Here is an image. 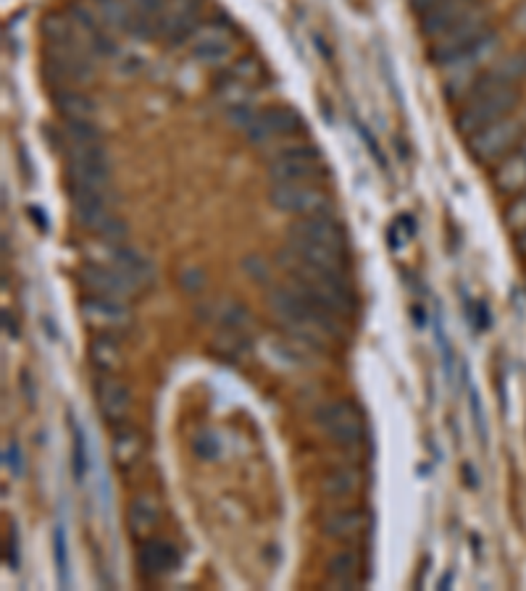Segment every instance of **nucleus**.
Returning <instances> with one entry per match:
<instances>
[{"mask_svg":"<svg viewBox=\"0 0 526 591\" xmlns=\"http://www.w3.org/2000/svg\"><path fill=\"white\" fill-rule=\"evenodd\" d=\"M287 266L293 271V287L305 295L311 302H316L319 308L329 310L337 319H351L355 310V300H352L351 287L345 281L342 271H329L319 266H308L301 258H295L293 252H287Z\"/></svg>","mask_w":526,"mask_h":591,"instance_id":"f257e3e1","label":"nucleus"},{"mask_svg":"<svg viewBox=\"0 0 526 591\" xmlns=\"http://www.w3.org/2000/svg\"><path fill=\"white\" fill-rule=\"evenodd\" d=\"M269 305H272L276 319L287 323L290 329H295L301 337H308L311 345H316L322 337L342 340V334H345L342 319L332 316L329 310L319 308L316 302H311L295 287L293 290H274L269 295Z\"/></svg>","mask_w":526,"mask_h":591,"instance_id":"f03ea898","label":"nucleus"},{"mask_svg":"<svg viewBox=\"0 0 526 591\" xmlns=\"http://www.w3.org/2000/svg\"><path fill=\"white\" fill-rule=\"evenodd\" d=\"M519 87L476 82L455 116V126L463 137H471L479 129L511 116L519 105Z\"/></svg>","mask_w":526,"mask_h":591,"instance_id":"7ed1b4c3","label":"nucleus"},{"mask_svg":"<svg viewBox=\"0 0 526 591\" xmlns=\"http://www.w3.org/2000/svg\"><path fill=\"white\" fill-rule=\"evenodd\" d=\"M501 48V37L498 32L487 29L471 48H466L463 53H458L455 58H451L448 64L440 66L442 72V87H445V98L458 100L466 98L471 93V87L476 84V79L487 72L490 58Z\"/></svg>","mask_w":526,"mask_h":591,"instance_id":"20e7f679","label":"nucleus"},{"mask_svg":"<svg viewBox=\"0 0 526 591\" xmlns=\"http://www.w3.org/2000/svg\"><path fill=\"white\" fill-rule=\"evenodd\" d=\"M524 140V122L516 116H505L501 122L490 123L484 129L466 137L471 158L479 163H498L511 150Z\"/></svg>","mask_w":526,"mask_h":591,"instance_id":"39448f33","label":"nucleus"},{"mask_svg":"<svg viewBox=\"0 0 526 591\" xmlns=\"http://www.w3.org/2000/svg\"><path fill=\"white\" fill-rule=\"evenodd\" d=\"M66 182L69 190H108L111 163L101 143L66 150Z\"/></svg>","mask_w":526,"mask_h":591,"instance_id":"423d86ee","label":"nucleus"},{"mask_svg":"<svg viewBox=\"0 0 526 591\" xmlns=\"http://www.w3.org/2000/svg\"><path fill=\"white\" fill-rule=\"evenodd\" d=\"M313 420L319 423V428L337 447H358V444L363 442V420H361V413L355 410V405L345 402V399L324 402L316 410Z\"/></svg>","mask_w":526,"mask_h":591,"instance_id":"0eeeda50","label":"nucleus"},{"mask_svg":"<svg viewBox=\"0 0 526 591\" xmlns=\"http://www.w3.org/2000/svg\"><path fill=\"white\" fill-rule=\"evenodd\" d=\"M269 200L276 211L293 213V216H332V202L322 190L313 187V182H295V184H274Z\"/></svg>","mask_w":526,"mask_h":591,"instance_id":"6e6552de","label":"nucleus"},{"mask_svg":"<svg viewBox=\"0 0 526 591\" xmlns=\"http://www.w3.org/2000/svg\"><path fill=\"white\" fill-rule=\"evenodd\" d=\"M272 179L274 184H295V182H316L324 176L322 155L313 145H293L287 150H279L272 158Z\"/></svg>","mask_w":526,"mask_h":591,"instance_id":"1a4fd4ad","label":"nucleus"},{"mask_svg":"<svg viewBox=\"0 0 526 591\" xmlns=\"http://www.w3.org/2000/svg\"><path fill=\"white\" fill-rule=\"evenodd\" d=\"M487 29H490L487 11H484V5H476L474 11H471L463 22H458L451 32H445L442 37H437V40L432 43L429 58H432L437 66H442V64H448L451 58H455L458 53L471 48Z\"/></svg>","mask_w":526,"mask_h":591,"instance_id":"9d476101","label":"nucleus"},{"mask_svg":"<svg viewBox=\"0 0 526 591\" xmlns=\"http://www.w3.org/2000/svg\"><path fill=\"white\" fill-rule=\"evenodd\" d=\"M290 245L322 247V250L345 255L348 252V234L334 216H308V219H298L290 226Z\"/></svg>","mask_w":526,"mask_h":591,"instance_id":"9b49d317","label":"nucleus"},{"mask_svg":"<svg viewBox=\"0 0 526 591\" xmlns=\"http://www.w3.org/2000/svg\"><path fill=\"white\" fill-rule=\"evenodd\" d=\"M243 132L251 137L253 143L266 145L279 137H293L303 132L301 113L290 105H274V108H263V111H253L251 122L243 126Z\"/></svg>","mask_w":526,"mask_h":591,"instance_id":"f8f14e48","label":"nucleus"},{"mask_svg":"<svg viewBox=\"0 0 526 591\" xmlns=\"http://www.w3.org/2000/svg\"><path fill=\"white\" fill-rule=\"evenodd\" d=\"M79 316L82 320L101 331V334H114V331H124L129 326V308L124 300L116 297H103V295H87L79 300Z\"/></svg>","mask_w":526,"mask_h":591,"instance_id":"ddd939ff","label":"nucleus"},{"mask_svg":"<svg viewBox=\"0 0 526 591\" xmlns=\"http://www.w3.org/2000/svg\"><path fill=\"white\" fill-rule=\"evenodd\" d=\"M190 50L203 64L219 66L234 55V34L224 25H201L190 37Z\"/></svg>","mask_w":526,"mask_h":591,"instance_id":"4468645a","label":"nucleus"},{"mask_svg":"<svg viewBox=\"0 0 526 591\" xmlns=\"http://www.w3.org/2000/svg\"><path fill=\"white\" fill-rule=\"evenodd\" d=\"M79 284L90 295L116 297V300H126V297H132V292H137V287L126 279L124 273L119 271L116 266L105 263V261L82 266L79 269Z\"/></svg>","mask_w":526,"mask_h":591,"instance_id":"2eb2a0df","label":"nucleus"},{"mask_svg":"<svg viewBox=\"0 0 526 591\" xmlns=\"http://www.w3.org/2000/svg\"><path fill=\"white\" fill-rule=\"evenodd\" d=\"M476 5H479V0H437L432 8H426L422 14V22H419L422 34L429 43H434L437 37L451 32L458 22H463Z\"/></svg>","mask_w":526,"mask_h":591,"instance_id":"dca6fc26","label":"nucleus"},{"mask_svg":"<svg viewBox=\"0 0 526 591\" xmlns=\"http://www.w3.org/2000/svg\"><path fill=\"white\" fill-rule=\"evenodd\" d=\"M72 213L84 229L98 231L103 223L114 219L108 190H72Z\"/></svg>","mask_w":526,"mask_h":591,"instance_id":"f3484780","label":"nucleus"},{"mask_svg":"<svg viewBox=\"0 0 526 591\" xmlns=\"http://www.w3.org/2000/svg\"><path fill=\"white\" fill-rule=\"evenodd\" d=\"M95 399H98V410L105 420L111 423H122L132 410V392L122 379L116 376H101L95 384Z\"/></svg>","mask_w":526,"mask_h":591,"instance_id":"a211bd4d","label":"nucleus"},{"mask_svg":"<svg viewBox=\"0 0 526 591\" xmlns=\"http://www.w3.org/2000/svg\"><path fill=\"white\" fill-rule=\"evenodd\" d=\"M198 3L195 0H174L169 8H164L161 19H158V32L164 37H169L172 43H182L187 37H193V32L198 29Z\"/></svg>","mask_w":526,"mask_h":591,"instance_id":"6ab92c4d","label":"nucleus"},{"mask_svg":"<svg viewBox=\"0 0 526 591\" xmlns=\"http://www.w3.org/2000/svg\"><path fill=\"white\" fill-rule=\"evenodd\" d=\"M137 566L143 570V576L161 578L179 566V552L172 542L148 537V539H143L140 549H137Z\"/></svg>","mask_w":526,"mask_h":591,"instance_id":"aec40b11","label":"nucleus"},{"mask_svg":"<svg viewBox=\"0 0 526 591\" xmlns=\"http://www.w3.org/2000/svg\"><path fill=\"white\" fill-rule=\"evenodd\" d=\"M492 182L501 195H516L526 190V137L502 161H498Z\"/></svg>","mask_w":526,"mask_h":591,"instance_id":"412c9836","label":"nucleus"},{"mask_svg":"<svg viewBox=\"0 0 526 591\" xmlns=\"http://www.w3.org/2000/svg\"><path fill=\"white\" fill-rule=\"evenodd\" d=\"M111 255L105 258V263H111V266H116L119 271L124 273L126 279L137 287V292L140 290H145V287H151L153 279H155V271H153L151 261L145 258V255H140L137 250H132V247L124 245H111Z\"/></svg>","mask_w":526,"mask_h":591,"instance_id":"4be33fe9","label":"nucleus"},{"mask_svg":"<svg viewBox=\"0 0 526 591\" xmlns=\"http://www.w3.org/2000/svg\"><path fill=\"white\" fill-rule=\"evenodd\" d=\"M161 520V505L153 494H137L126 505V528L134 539H148Z\"/></svg>","mask_w":526,"mask_h":591,"instance_id":"5701e85b","label":"nucleus"},{"mask_svg":"<svg viewBox=\"0 0 526 591\" xmlns=\"http://www.w3.org/2000/svg\"><path fill=\"white\" fill-rule=\"evenodd\" d=\"M111 452H114V460L119 468H132L145 455V439L134 426L122 420V423H116V431L111 439Z\"/></svg>","mask_w":526,"mask_h":591,"instance_id":"b1692460","label":"nucleus"},{"mask_svg":"<svg viewBox=\"0 0 526 591\" xmlns=\"http://www.w3.org/2000/svg\"><path fill=\"white\" fill-rule=\"evenodd\" d=\"M369 526V517L366 513L355 510V507H348V510H337V513H329L324 517V534L332 537V539H345V542H352L358 539Z\"/></svg>","mask_w":526,"mask_h":591,"instance_id":"393cba45","label":"nucleus"},{"mask_svg":"<svg viewBox=\"0 0 526 591\" xmlns=\"http://www.w3.org/2000/svg\"><path fill=\"white\" fill-rule=\"evenodd\" d=\"M361 487H363V476H361V470L352 468V466L332 470V473H326L324 481H322V492H324L329 499L355 497V494L361 492Z\"/></svg>","mask_w":526,"mask_h":591,"instance_id":"a878e982","label":"nucleus"},{"mask_svg":"<svg viewBox=\"0 0 526 591\" xmlns=\"http://www.w3.org/2000/svg\"><path fill=\"white\" fill-rule=\"evenodd\" d=\"M87 352H90V363L101 370V373H114L116 369H122V363H124L122 347H119V342H116L114 337H108V334L95 337V340L90 342V347H87Z\"/></svg>","mask_w":526,"mask_h":591,"instance_id":"bb28decb","label":"nucleus"},{"mask_svg":"<svg viewBox=\"0 0 526 591\" xmlns=\"http://www.w3.org/2000/svg\"><path fill=\"white\" fill-rule=\"evenodd\" d=\"M329 578L337 586H355L361 576V555L355 549H340L329 560Z\"/></svg>","mask_w":526,"mask_h":591,"instance_id":"cd10ccee","label":"nucleus"},{"mask_svg":"<svg viewBox=\"0 0 526 591\" xmlns=\"http://www.w3.org/2000/svg\"><path fill=\"white\" fill-rule=\"evenodd\" d=\"M55 111L64 119H93L95 116V103L87 98L84 93L64 90V93H55Z\"/></svg>","mask_w":526,"mask_h":591,"instance_id":"c85d7f7f","label":"nucleus"},{"mask_svg":"<svg viewBox=\"0 0 526 591\" xmlns=\"http://www.w3.org/2000/svg\"><path fill=\"white\" fill-rule=\"evenodd\" d=\"M61 134H64V145H66V150L101 143V129L93 123V119H64Z\"/></svg>","mask_w":526,"mask_h":591,"instance_id":"c756f323","label":"nucleus"},{"mask_svg":"<svg viewBox=\"0 0 526 591\" xmlns=\"http://www.w3.org/2000/svg\"><path fill=\"white\" fill-rule=\"evenodd\" d=\"M72 420V470H74V478L82 484L84 476H87V442H84V431L79 426V420Z\"/></svg>","mask_w":526,"mask_h":591,"instance_id":"7c9ffc66","label":"nucleus"},{"mask_svg":"<svg viewBox=\"0 0 526 591\" xmlns=\"http://www.w3.org/2000/svg\"><path fill=\"white\" fill-rule=\"evenodd\" d=\"M53 555H55L61 586H69V542H66V528L64 526H55V531H53Z\"/></svg>","mask_w":526,"mask_h":591,"instance_id":"2f4dec72","label":"nucleus"},{"mask_svg":"<svg viewBox=\"0 0 526 591\" xmlns=\"http://www.w3.org/2000/svg\"><path fill=\"white\" fill-rule=\"evenodd\" d=\"M222 323H224V329H237V331H248L251 329V313L243 308V305H237V302H224L222 305Z\"/></svg>","mask_w":526,"mask_h":591,"instance_id":"473e14b6","label":"nucleus"},{"mask_svg":"<svg viewBox=\"0 0 526 591\" xmlns=\"http://www.w3.org/2000/svg\"><path fill=\"white\" fill-rule=\"evenodd\" d=\"M193 452H195L201 460H216L219 452H222L219 437H216L213 431H201V434H195V439H193Z\"/></svg>","mask_w":526,"mask_h":591,"instance_id":"72a5a7b5","label":"nucleus"},{"mask_svg":"<svg viewBox=\"0 0 526 591\" xmlns=\"http://www.w3.org/2000/svg\"><path fill=\"white\" fill-rule=\"evenodd\" d=\"M98 237H101L103 242H108V245H124L126 240V223L119 219V216H114L111 222H105L95 231Z\"/></svg>","mask_w":526,"mask_h":591,"instance_id":"f704fd0d","label":"nucleus"},{"mask_svg":"<svg viewBox=\"0 0 526 591\" xmlns=\"http://www.w3.org/2000/svg\"><path fill=\"white\" fill-rule=\"evenodd\" d=\"M505 223H508V229H513V231H519V229H524L526 226V190H521L519 197L508 205V211H505Z\"/></svg>","mask_w":526,"mask_h":591,"instance_id":"c9c22d12","label":"nucleus"},{"mask_svg":"<svg viewBox=\"0 0 526 591\" xmlns=\"http://www.w3.org/2000/svg\"><path fill=\"white\" fill-rule=\"evenodd\" d=\"M243 266H245L248 276H251V279H255V281H263V284H269V281H272V269H269V263H266L263 258L251 255V258H245V261H243Z\"/></svg>","mask_w":526,"mask_h":591,"instance_id":"e433bc0d","label":"nucleus"},{"mask_svg":"<svg viewBox=\"0 0 526 591\" xmlns=\"http://www.w3.org/2000/svg\"><path fill=\"white\" fill-rule=\"evenodd\" d=\"M3 466L11 470L14 476H22L25 473V458H22V447L16 442H11L3 449Z\"/></svg>","mask_w":526,"mask_h":591,"instance_id":"4c0bfd02","label":"nucleus"},{"mask_svg":"<svg viewBox=\"0 0 526 591\" xmlns=\"http://www.w3.org/2000/svg\"><path fill=\"white\" fill-rule=\"evenodd\" d=\"M471 413H476L479 439H481V447H484V444H487V423H484V410H481V402H479V394H476V389H471Z\"/></svg>","mask_w":526,"mask_h":591,"instance_id":"58836bf2","label":"nucleus"},{"mask_svg":"<svg viewBox=\"0 0 526 591\" xmlns=\"http://www.w3.org/2000/svg\"><path fill=\"white\" fill-rule=\"evenodd\" d=\"M3 329H5V334H11L14 340L19 337V326H16V320L11 319V313H8V310H3Z\"/></svg>","mask_w":526,"mask_h":591,"instance_id":"ea45409f","label":"nucleus"},{"mask_svg":"<svg viewBox=\"0 0 526 591\" xmlns=\"http://www.w3.org/2000/svg\"><path fill=\"white\" fill-rule=\"evenodd\" d=\"M463 478H466V487H469V489H476V487H479V478H476V473H471V466H469V463L463 466Z\"/></svg>","mask_w":526,"mask_h":591,"instance_id":"a19ab883","label":"nucleus"},{"mask_svg":"<svg viewBox=\"0 0 526 591\" xmlns=\"http://www.w3.org/2000/svg\"><path fill=\"white\" fill-rule=\"evenodd\" d=\"M434 3H437V0H411V5H413V8H416L419 14H424L426 8H432Z\"/></svg>","mask_w":526,"mask_h":591,"instance_id":"79ce46f5","label":"nucleus"},{"mask_svg":"<svg viewBox=\"0 0 526 591\" xmlns=\"http://www.w3.org/2000/svg\"><path fill=\"white\" fill-rule=\"evenodd\" d=\"M516 245H519V250L526 255V226L524 229H519V237H516Z\"/></svg>","mask_w":526,"mask_h":591,"instance_id":"37998d69","label":"nucleus"},{"mask_svg":"<svg viewBox=\"0 0 526 591\" xmlns=\"http://www.w3.org/2000/svg\"><path fill=\"white\" fill-rule=\"evenodd\" d=\"M451 581H452V573H445V576H442V581L437 584V589H448V586H451Z\"/></svg>","mask_w":526,"mask_h":591,"instance_id":"c03bdc74","label":"nucleus"}]
</instances>
